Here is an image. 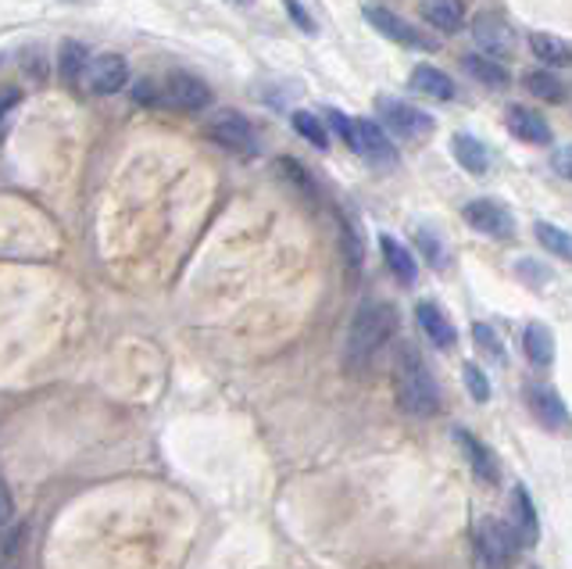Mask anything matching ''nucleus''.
Returning a JSON list of instances; mask_svg holds the SVG:
<instances>
[{
    "mask_svg": "<svg viewBox=\"0 0 572 569\" xmlns=\"http://www.w3.org/2000/svg\"><path fill=\"white\" fill-rule=\"evenodd\" d=\"M397 330V312L386 301H361L355 319L347 327V344H344V366L350 372L366 369L369 361L386 347V341Z\"/></svg>",
    "mask_w": 572,
    "mask_h": 569,
    "instance_id": "1",
    "label": "nucleus"
},
{
    "mask_svg": "<svg viewBox=\"0 0 572 569\" xmlns=\"http://www.w3.org/2000/svg\"><path fill=\"white\" fill-rule=\"evenodd\" d=\"M394 394H397L401 412H408V416H415V419H429L440 412V387L415 347H401L397 352Z\"/></svg>",
    "mask_w": 572,
    "mask_h": 569,
    "instance_id": "2",
    "label": "nucleus"
},
{
    "mask_svg": "<svg viewBox=\"0 0 572 569\" xmlns=\"http://www.w3.org/2000/svg\"><path fill=\"white\" fill-rule=\"evenodd\" d=\"M330 122L333 129L341 133V140L372 165H397V147L390 144L386 129L372 119H347L344 111H330Z\"/></svg>",
    "mask_w": 572,
    "mask_h": 569,
    "instance_id": "3",
    "label": "nucleus"
},
{
    "mask_svg": "<svg viewBox=\"0 0 572 569\" xmlns=\"http://www.w3.org/2000/svg\"><path fill=\"white\" fill-rule=\"evenodd\" d=\"M476 552L484 555V562L490 569H501V566H512L519 559V552H523V541L512 530L509 520H479L476 526Z\"/></svg>",
    "mask_w": 572,
    "mask_h": 569,
    "instance_id": "4",
    "label": "nucleus"
},
{
    "mask_svg": "<svg viewBox=\"0 0 572 569\" xmlns=\"http://www.w3.org/2000/svg\"><path fill=\"white\" fill-rule=\"evenodd\" d=\"M207 137L229 154H243V158H254L258 154L254 126L247 122L240 111H215L212 119H207Z\"/></svg>",
    "mask_w": 572,
    "mask_h": 569,
    "instance_id": "5",
    "label": "nucleus"
},
{
    "mask_svg": "<svg viewBox=\"0 0 572 569\" xmlns=\"http://www.w3.org/2000/svg\"><path fill=\"white\" fill-rule=\"evenodd\" d=\"M361 15H366V22L372 25L376 33H383L386 40H394L401 47L408 50H433V40L419 29V25H412L408 19L394 15L390 8H380V4H366L361 8Z\"/></svg>",
    "mask_w": 572,
    "mask_h": 569,
    "instance_id": "6",
    "label": "nucleus"
},
{
    "mask_svg": "<svg viewBox=\"0 0 572 569\" xmlns=\"http://www.w3.org/2000/svg\"><path fill=\"white\" fill-rule=\"evenodd\" d=\"M380 119H383V129L394 137H405V140H415V137H429L433 133V115L415 108V105H405V100L397 97H383L380 100Z\"/></svg>",
    "mask_w": 572,
    "mask_h": 569,
    "instance_id": "7",
    "label": "nucleus"
},
{
    "mask_svg": "<svg viewBox=\"0 0 572 569\" xmlns=\"http://www.w3.org/2000/svg\"><path fill=\"white\" fill-rule=\"evenodd\" d=\"M462 218L469 223L473 229L487 233L493 240H512L515 237V218L512 212L504 209V204L490 201V198H479V201H469L462 209Z\"/></svg>",
    "mask_w": 572,
    "mask_h": 569,
    "instance_id": "8",
    "label": "nucleus"
},
{
    "mask_svg": "<svg viewBox=\"0 0 572 569\" xmlns=\"http://www.w3.org/2000/svg\"><path fill=\"white\" fill-rule=\"evenodd\" d=\"M162 100L179 111H204L212 105V86L198 80L193 72H172L162 86Z\"/></svg>",
    "mask_w": 572,
    "mask_h": 569,
    "instance_id": "9",
    "label": "nucleus"
},
{
    "mask_svg": "<svg viewBox=\"0 0 572 569\" xmlns=\"http://www.w3.org/2000/svg\"><path fill=\"white\" fill-rule=\"evenodd\" d=\"M526 405L529 412L537 416V423L544 426V430H551V434H572V416H569V408H565V401L558 391H551V387H529L526 391Z\"/></svg>",
    "mask_w": 572,
    "mask_h": 569,
    "instance_id": "10",
    "label": "nucleus"
},
{
    "mask_svg": "<svg viewBox=\"0 0 572 569\" xmlns=\"http://www.w3.org/2000/svg\"><path fill=\"white\" fill-rule=\"evenodd\" d=\"M129 83V69L119 55H97L86 61V72H83V86L90 94L97 97H111Z\"/></svg>",
    "mask_w": 572,
    "mask_h": 569,
    "instance_id": "11",
    "label": "nucleus"
},
{
    "mask_svg": "<svg viewBox=\"0 0 572 569\" xmlns=\"http://www.w3.org/2000/svg\"><path fill=\"white\" fill-rule=\"evenodd\" d=\"M415 322H419V330L426 333V341L433 347H454L458 344V333H454V322L440 312L433 301H419L415 305Z\"/></svg>",
    "mask_w": 572,
    "mask_h": 569,
    "instance_id": "12",
    "label": "nucleus"
},
{
    "mask_svg": "<svg viewBox=\"0 0 572 569\" xmlns=\"http://www.w3.org/2000/svg\"><path fill=\"white\" fill-rule=\"evenodd\" d=\"M454 441L462 444L465 459H469V470L476 473V481H484V484H498L501 481L498 459H493V451L479 441V437H473L469 430H454Z\"/></svg>",
    "mask_w": 572,
    "mask_h": 569,
    "instance_id": "13",
    "label": "nucleus"
},
{
    "mask_svg": "<svg viewBox=\"0 0 572 569\" xmlns=\"http://www.w3.org/2000/svg\"><path fill=\"white\" fill-rule=\"evenodd\" d=\"M509 129H512L515 140H523V144H533V147L551 144V126L544 122V115H537L533 108L512 105L509 108Z\"/></svg>",
    "mask_w": 572,
    "mask_h": 569,
    "instance_id": "14",
    "label": "nucleus"
},
{
    "mask_svg": "<svg viewBox=\"0 0 572 569\" xmlns=\"http://www.w3.org/2000/svg\"><path fill=\"white\" fill-rule=\"evenodd\" d=\"M509 523H512V530L519 534V541H523V548H526V545H537V537H540L537 509H533V498L526 495V487H523V484H515V487H512Z\"/></svg>",
    "mask_w": 572,
    "mask_h": 569,
    "instance_id": "15",
    "label": "nucleus"
},
{
    "mask_svg": "<svg viewBox=\"0 0 572 569\" xmlns=\"http://www.w3.org/2000/svg\"><path fill=\"white\" fill-rule=\"evenodd\" d=\"M473 36H476V44L487 50V55L493 58H501V55H509L512 50V29L504 25L501 19H493V15H479L476 25H473Z\"/></svg>",
    "mask_w": 572,
    "mask_h": 569,
    "instance_id": "16",
    "label": "nucleus"
},
{
    "mask_svg": "<svg viewBox=\"0 0 572 569\" xmlns=\"http://www.w3.org/2000/svg\"><path fill=\"white\" fill-rule=\"evenodd\" d=\"M523 352L533 366L548 369L555 361V333L544 327V322H529V327L523 330Z\"/></svg>",
    "mask_w": 572,
    "mask_h": 569,
    "instance_id": "17",
    "label": "nucleus"
},
{
    "mask_svg": "<svg viewBox=\"0 0 572 569\" xmlns=\"http://www.w3.org/2000/svg\"><path fill=\"white\" fill-rule=\"evenodd\" d=\"M451 151H454V162L462 165L465 173H473V176H484L490 169V151L479 144L476 137L469 133H458L451 140Z\"/></svg>",
    "mask_w": 572,
    "mask_h": 569,
    "instance_id": "18",
    "label": "nucleus"
},
{
    "mask_svg": "<svg viewBox=\"0 0 572 569\" xmlns=\"http://www.w3.org/2000/svg\"><path fill=\"white\" fill-rule=\"evenodd\" d=\"M422 19L440 33H458L465 25V8L462 0H426Z\"/></svg>",
    "mask_w": 572,
    "mask_h": 569,
    "instance_id": "19",
    "label": "nucleus"
},
{
    "mask_svg": "<svg viewBox=\"0 0 572 569\" xmlns=\"http://www.w3.org/2000/svg\"><path fill=\"white\" fill-rule=\"evenodd\" d=\"M380 248H383V262L390 265V273H394L401 283H405V287H412V283H415V273H419V269H415L412 251H408L401 240L390 237V233H383V237H380Z\"/></svg>",
    "mask_w": 572,
    "mask_h": 569,
    "instance_id": "20",
    "label": "nucleus"
},
{
    "mask_svg": "<svg viewBox=\"0 0 572 569\" xmlns=\"http://www.w3.org/2000/svg\"><path fill=\"white\" fill-rule=\"evenodd\" d=\"M412 90H419L426 97H437V100H451L454 97V83L448 72L433 69V64H419V69L412 72Z\"/></svg>",
    "mask_w": 572,
    "mask_h": 569,
    "instance_id": "21",
    "label": "nucleus"
},
{
    "mask_svg": "<svg viewBox=\"0 0 572 569\" xmlns=\"http://www.w3.org/2000/svg\"><path fill=\"white\" fill-rule=\"evenodd\" d=\"M462 69L469 72L476 83H484V86H493V90L509 86V72H504L501 64L493 61V58H487V55H465L462 58Z\"/></svg>",
    "mask_w": 572,
    "mask_h": 569,
    "instance_id": "22",
    "label": "nucleus"
},
{
    "mask_svg": "<svg viewBox=\"0 0 572 569\" xmlns=\"http://www.w3.org/2000/svg\"><path fill=\"white\" fill-rule=\"evenodd\" d=\"M529 50L537 55L544 64H551V69H565L572 64V50L558 40V36H548V33H533L529 36Z\"/></svg>",
    "mask_w": 572,
    "mask_h": 569,
    "instance_id": "23",
    "label": "nucleus"
},
{
    "mask_svg": "<svg viewBox=\"0 0 572 569\" xmlns=\"http://www.w3.org/2000/svg\"><path fill=\"white\" fill-rule=\"evenodd\" d=\"M86 47L80 40H64L61 44V55H58V69H61V80L64 83H83V72H86Z\"/></svg>",
    "mask_w": 572,
    "mask_h": 569,
    "instance_id": "24",
    "label": "nucleus"
},
{
    "mask_svg": "<svg viewBox=\"0 0 572 569\" xmlns=\"http://www.w3.org/2000/svg\"><path fill=\"white\" fill-rule=\"evenodd\" d=\"M537 240H540V248H548L555 258H562V262L572 265V233L558 229L551 223H537Z\"/></svg>",
    "mask_w": 572,
    "mask_h": 569,
    "instance_id": "25",
    "label": "nucleus"
},
{
    "mask_svg": "<svg viewBox=\"0 0 572 569\" xmlns=\"http://www.w3.org/2000/svg\"><path fill=\"white\" fill-rule=\"evenodd\" d=\"M290 122H294V129L308 140L311 147H319V151H326V147H330V133H326V126H322L311 111H294V115H290Z\"/></svg>",
    "mask_w": 572,
    "mask_h": 569,
    "instance_id": "26",
    "label": "nucleus"
},
{
    "mask_svg": "<svg viewBox=\"0 0 572 569\" xmlns=\"http://www.w3.org/2000/svg\"><path fill=\"white\" fill-rule=\"evenodd\" d=\"M523 86L529 90L533 97H540V100H562V83H558V75H551V72H544V69H537V72H526L523 75Z\"/></svg>",
    "mask_w": 572,
    "mask_h": 569,
    "instance_id": "27",
    "label": "nucleus"
},
{
    "mask_svg": "<svg viewBox=\"0 0 572 569\" xmlns=\"http://www.w3.org/2000/svg\"><path fill=\"white\" fill-rule=\"evenodd\" d=\"M473 341H476V347H479V352H484L490 361H498V366H504V361H509V352H504L498 330H493L490 322H476V327H473Z\"/></svg>",
    "mask_w": 572,
    "mask_h": 569,
    "instance_id": "28",
    "label": "nucleus"
},
{
    "mask_svg": "<svg viewBox=\"0 0 572 569\" xmlns=\"http://www.w3.org/2000/svg\"><path fill=\"white\" fill-rule=\"evenodd\" d=\"M415 244H419V251H422V258L433 269H444L448 265V258H444V244H440V237L433 229H426V226H419L415 229Z\"/></svg>",
    "mask_w": 572,
    "mask_h": 569,
    "instance_id": "29",
    "label": "nucleus"
},
{
    "mask_svg": "<svg viewBox=\"0 0 572 569\" xmlns=\"http://www.w3.org/2000/svg\"><path fill=\"white\" fill-rule=\"evenodd\" d=\"M462 380H465V391H469L479 405H484V401H490V380H487V372L476 366V361H469V366L462 369Z\"/></svg>",
    "mask_w": 572,
    "mask_h": 569,
    "instance_id": "30",
    "label": "nucleus"
},
{
    "mask_svg": "<svg viewBox=\"0 0 572 569\" xmlns=\"http://www.w3.org/2000/svg\"><path fill=\"white\" fill-rule=\"evenodd\" d=\"M11 520H15V498H11L4 476H0V530H8Z\"/></svg>",
    "mask_w": 572,
    "mask_h": 569,
    "instance_id": "31",
    "label": "nucleus"
},
{
    "mask_svg": "<svg viewBox=\"0 0 572 569\" xmlns=\"http://www.w3.org/2000/svg\"><path fill=\"white\" fill-rule=\"evenodd\" d=\"M283 4H286V11H290V19H294L297 29L315 33V22H311V15H308V11H305L301 4H297V0H283Z\"/></svg>",
    "mask_w": 572,
    "mask_h": 569,
    "instance_id": "32",
    "label": "nucleus"
},
{
    "mask_svg": "<svg viewBox=\"0 0 572 569\" xmlns=\"http://www.w3.org/2000/svg\"><path fill=\"white\" fill-rule=\"evenodd\" d=\"M551 169H555V176L572 179V144H565L562 151H555V158H551Z\"/></svg>",
    "mask_w": 572,
    "mask_h": 569,
    "instance_id": "33",
    "label": "nucleus"
},
{
    "mask_svg": "<svg viewBox=\"0 0 572 569\" xmlns=\"http://www.w3.org/2000/svg\"><path fill=\"white\" fill-rule=\"evenodd\" d=\"M515 269H519V273H523L529 283H548V276H551L540 262H529V258H523V262H519Z\"/></svg>",
    "mask_w": 572,
    "mask_h": 569,
    "instance_id": "34",
    "label": "nucleus"
},
{
    "mask_svg": "<svg viewBox=\"0 0 572 569\" xmlns=\"http://www.w3.org/2000/svg\"><path fill=\"white\" fill-rule=\"evenodd\" d=\"M19 100H22L19 90H8V94H0V119H4V115H11V108H15Z\"/></svg>",
    "mask_w": 572,
    "mask_h": 569,
    "instance_id": "35",
    "label": "nucleus"
},
{
    "mask_svg": "<svg viewBox=\"0 0 572 569\" xmlns=\"http://www.w3.org/2000/svg\"><path fill=\"white\" fill-rule=\"evenodd\" d=\"M154 97H158V90H154L151 83H140L136 86V100H140V105H151Z\"/></svg>",
    "mask_w": 572,
    "mask_h": 569,
    "instance_id": "36",
    "label": "nucleus"
},
{
    "mask_svg": "<svg viewBox=\"0 0 572 569\" xmlns=\"http://www.w3.org/2000/svg\"><path fill=\"white\" fill-rule=\"evenodd\" d=\"M229 4H237V8H251L254 0H229Z\"/></svg>",
    "mask_w": 572,
    "mask_h": 569,
    "instance_id": "37",
    "label": "nucleus"
},
{
    "mask_svg": "<svg viewBox=\"0 0 572 569\" xmlns=\"http://www.w3.org/2000/svg\"><path fill=\"white\" fill-rule=\"evenodd\" d=\"M64 4H80V0H64Z\"/></svg>",
    "mask_w": 572,
    "mask_h": 569,
    "instance_id": "38",
    "label": "nucleus"
}]
</instances>
